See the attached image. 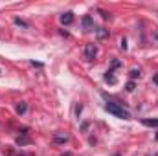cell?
<instances>
[{"instance_id": "obj_13", "label": "cell", "mask_w": 158, "mask_h": 156, "mask_svg": "<svg viewBox=\"0 0 158 156\" xmlns=\"http://www.w3.org/2000/svg\"><path fill=\"white\" fill-rule=\"evenodd\" d=\"M125 90H127V92H132V90H134V83H132V81H129V83H127V86H125Z\"/></svg>"}, {"instance_id": "obj_16", "label": "cell", "mask_w": 158, "mask_h": 156, "mask_svg": "<svg viewBox=\"0 0 158 156\" xmlns=\"http://www.w3.org/2000/svg\"><path fill=\"white\" fill-rule=\"evenodd\" d=\"M156 39H158V31H156Z\"/></svg>"}, {"instance_id": "obj_12", "label": "cell", "mask_w": 158, "mask_h": 156, "mask_svg": "<svg viewBox=\"0 0 158 156\" xmlns=\"http://www.w3.org/2000/svg\"><path fill=\"white\" fill-rule=\"evenodd\" d=\"M15 24H17V26H22V28H28V24H26L24 20H20V18H15Z\"/></svg>"}, {"instance_id": "obj_14", "label": "cell", "mask_w": 158, "mask_h": 156, "mask_svg": "<svg viewBox=\"0 0 158 156\" xmlns=\"http://www.w3.org/2000/svg\"><path fill=\"white\" fill-rule=\"evenodd\" d=\"M153 81H155V84H158V74L155 76V77H153Z\"/></svg>"}, {"instance_id": "obj_3", "label": "cell", "mask_w": 158, "mask_h": 156, "mask_svg": "<svg viewBox=\"0 0 158 156\" xmlns=\"http://www.w3.org/2000/svg\"><path fill=\"white\" fill-rule=\"evenodd\" d=\"M61 22H63L64 26H68V24H72V22H74V13H72V11H68V13H64V15H61Z\"/></svg>"}, {"instance_id": "obj_4", "label": "cell", "mask_w": 158, "mask_h": 156, "mask_svg": "<svg viewBox=\"0 0 158 156\" xmlns=\"http://www.w3.org/2000/svg\"><path fill=\"white\" fill-rule=\"evenodd\" d=\"M142 123H143L145 127H158V119H155V117H153V119H151V117H143Z\"/></svg>"}, {"instance_id": "obj_17", "label": "cell", "mask_w": 158, "mask_h": 156, "mask_svg": "<svg viewBox=\"0 0 158 156\" xmlns=\"http://www.w3.org/2000/svg\"><path fill=\"white\" fill-rule=\"evenodd\" d=\"M114 156H119V154H114Z\"/></svg>"}, {"instance_id": "obj_6", "label": "cell", "mask_w": 158, "mask_h": 156, "mask_svg": "<svg viewBox=\"0 0 158 156\" xmlns=\"http://www.w3.org/2000/svg\"><path fill=\"white\" fill-rule=\"evenodd\" d=\"M53 142H55V143H66V142H68V136H59V134H57V136L53 138Z\"/></svg>"}, {"instance_id": "obj_15", "label": "cell", "mask_w": 158, "mask_h": 156, "mask_svg": "<svg viewBox=\"0 0 158 156\" xmlns=\"http://www.w3.org/2000/svg\"><path fill=\"white\" fill-rule=\"evenodd\" d=\"M63 156H72V153H66V154H63Z\"/></svg>"}, {"instance_id": "obj_2", "label": "cell", "mask_w": 158, "mask_h": 156, "mask_svg": "<svg viewBox=\"0 0 158 156\" xmlns=\"http://www.w3.org/2000/svg\"><path fill=\"white\" fill-rule=\"evenodd\" d=\"M96 55H98V48H96L94 44H88V46L85 48V59H86V61H94Z\"/></svg>"}, {"instance_id": "obj_5", "label": "cell", "mask_w": 158, "mask_h": 156, "mask_svg": "<svg viewBox=\"0 0 158 156\" xmlns=\"http://www.w3.org/2000/svg\"><path fill=\"white\" fill-rule=\"evenodd\" d=\"M83 26H85V28H88V30H92V18H90L88 15L83 18Z\"/></svg>"}, {"instance_id": "obj_11", "label": "cell", "mask_w": 158, "mask_h": 156, "mask_svg": "<svg viewBox=\"0 0 158 156\" xmlns=\"http://www.w3.org/2000/svg\"><path fill=\"white\" fill-rule=\"evenodd\" d=\"M131 79H136V77H140V70H131Z\"/></svg>"}, {"instance_id": "obj_9", "label": "cell", "mask_w": 158, "mask_h": 156, "mask_svg": "<svg viewBox=\"0 0 158 156\" xmlns=\"http://www.w3.org/2000/svg\"><path fill=\"white\" fill-rule=\"evenodd\" d=\"M26 112V103H19L17 105V114H24Z\"/></svg>"}, {"instance_id": "obj_8", "label": "cell", "mask_w": 158, "mask_h": 156, "mask_svg": "<svg viewBox=\"0 0 158 156\" xmlns=\"http://www.w3.org/2000/svg\"><path fill=\"white\" fill-rule=\"evenodd\" d=\"M96 33H98V37H99V39H103V37H107V35H109V31H105L103 28H98V30H96Z\"/></svg>"}, {"instance_id": "obj_1", "label": "cell", "mask_w": 158, "mask_h": 156, "mask_svg": "<svg viewBox=\"0 0 158 156\" xmlns=\"http://www.w3.org/2000/svg\"><path fill=\"white\" fill-rule=\"evenodd\" d=\"M105 110H107L109 114H112V116L119 117V119H131L129 110H125L121 105L114 103V101H107V103H105Z\"/></svg>"}, {"instance_id": "obj_7", "label": "cell", "mask_w": 158, "mask_h": 156, "mask_svg": "<svg viewBox=\"0 0 158 156\" xmlns=\"http://www.w3.org/2000/svg\"><path fill=\"white\" fill-rule=\"evenodd\" d=\"M105 81H109L110 84H114V83H116V77L112 76V72H107V74H105Z\"/></svg>"}, {"instance_id": "obj_18", "label": "cell", "mask_w": 158, "mask_h": 156, "mask_svg": "<svg viewBox=\"0 0 158 156\" xmlns=\"http://www.w3.org/2000/svg\"><path fill=\"white\" fill-rule=\"evenodd\" d=\"M155 156H158V153H156V154H155Z\"/></svg>"}, {"instance_id": "obj_10", "label": "cell", "mask_w": 158, "mask_h": 156, "mask_svg": "<svg viewBox=\"0 0 158 156\" xmlns=\"http://www.w3.org/2000/svg\"><path fill=\"white\" fill-rule=\"evenodd\" d=\"M28 142H30V140H28L26 136H22V138L19 136V138H17V143H19V145H24V143H28Z\"/></svg>"}]
</instances>
